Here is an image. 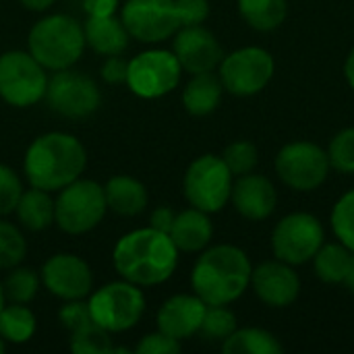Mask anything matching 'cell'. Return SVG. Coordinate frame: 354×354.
Masks as SVG:
<instances>
[{
  "instance_id": "44dd1931",
  "label": "cell",
  "mask_w": 354,
  "mask_h": 354,
  "mask_svg": "<svg viewBox=\"0 0 354 354\" xmlns=\"http://www.w3.org/2000/svg\"><path fill=\"white\" fill-rule=\"evenodd\" d=\"M85 44L102 56H118L129 48V31L116 15L110 17H87L83 23Z\"/></svg>"
},
{
  "instance_id": "7402d4cb",
  "label": "cell",
  "mask_w": 354,
  "mask_h": 354,
  "mask_svg": "<svg viewBox=\"0 0 354 354\" xmlns=\"http://www.w3.org/2000/svg\"><path fill=\"white\" fill-rule=\"evenodd\" d=\"M104 195H106L108 209L118 214V216H124V218H133V216L143 214L147 203H149V195H147L145 185L133 176H127V174L112 176L104 185Z\"/></svg>"
},
{
  "instance_id": "ffe728a7",
  "label": "cell",
  "mask_w": 354,
  "mask_h": 354,
  "mask_svg": "<svg viewBox=\"0 0 354 354\" xmlns=\"http://www.w3.org/2000/svg\"><path fill=\"white\" fill-rule=\"evenodd\" d=\"M170 239L183 253H201L214 236V224L209 220V214L191 207L174 216Z\"/></svg>"
},
{
  "instance_id": "603a6c76",
  "label": "cell",
  "mask_w": 354,
  "mask_h": 354,
  "mask_svg": "<svg viewBox=\"0 0 354 354\" xmlns=\"http://www.w3.org/2000/svg\"><path fill=\"white\" fill-rule=\"evenodd\" d=\"M222 93H224V85L220 77L214 75V71L199 73L193 75L183 89V106L193 116H207L220 106Z\"/></svg>"
},
{
  "instance_id": "30bf717a",
  "label": "cell",
  "mask_w": 354,
  "mask_h": 354,
  "mask_svg": "<svg viewBox=\"0 0 354 354\" xmlns=\"http://www.w3.org/2000/svg\"><path fill=\"white\" fill-rule=\"evenodd\" d=\"M183 66L170 50H145L129 60L127 85L143 100H158L174 91L180 83Z\"/></svg>"
},
{
  "instance_id": "f546056e",
  "label": "cell",
  "mask_w": 354,
  "mask_h": 354,
  "mask_svg": "<svg viewBox=\"0 0 354 354\" xmlns=\"http://www.w3.org/2000/svg\"><path fill=\"white\" fill-rule=\"evenodd\" d=\"M71 351L75 354H108L112 353V338L93 319L71 332Z\"/></svg>"
},
{
  "instance_id": "5b68a950",
  "label": "cell",
  "mask_w": 354,
  "mask_h": 354,
  "mask_svg": "<svg viewBox=\"0 0 354 354\" xmlns=\"http://www.w3.org/2000/svg\"><path fill=\"white\" fill-rule=\"evenodd\" d=\"M108 212L104 187L91 178H77L58 191L54 199V224L73 236L87 234Z\"/></svg>"
},
{
  "instance_id": "4dcf8cb0",
  "label": "cell",
  "mask_w": 354,
  "mask_h": 354,
  "mask_svg": "<svg viewBox=\"0 0 354 354\" xmlns=\"http://www.w3.org/2000/svg\"><path fill=\"white\" fill-rule=\"evenodd\" d=\"M236 330V315L226 305H207L199 334L209 342H224Z\"/></svg>"
},
{
  "instance_id": "f35d334b",
  "label": "cell",
  "mask_w": 354,
  "mask_h": 354,
  "mask_svg": "<svg viewBox=\"0 0 354 354\" xmlns=\"http://www.w3.org/2000/svg\"><path fill=\"white\" fill-rule=\"evenodd\" d=\"M176 10L180 17V25H201L209 17L207 0H176Z\"/></svg>"
},
{
  "instance_id": "bcb514c9",
  "label": "cell",
  "mask_w": 354,
  "mask_h": 354,
  "mask_svg": "<svg viewBox=\"0 0 354 354\" xmlns=\"http://www.w3.org/2000/svg\"><path fill=\"white\" fill-rule=\"evenodd\" d=\"M6 305V297H4V286H2V280H0V311L4 309Z\"/></svg>"
},
{
  "instance_id": "7bdbcfd3",
  "label": "cell",
  "mask_w": 354,
  "mask_h": 354,
  "mask_svg": "<svg viewBox=\"0 0 354 354\" xmlns=\"http://www.w3.org/2000/svg\"><path fill=\"white\" fill-rule=\"evenodd\" d=\"M27 10H33V12H44L48 10L56 0H19Z\"/></svg>"
},
{
  "instance_id": "836d02e7",
  "label": "cell",
  "mask_w": 354,
  "mask_h": 354,
  "mask_svg": "<svg viewBox=\"0 0 354 354\" xmlns=\"http://www.w3.org/2000/svg\"><path fill=\"white\" fill-rule=\"evenodd\" d=\"M222 160L228 166V170L232 172V176H243V174H249L255 170V166L259 162V151H257L255 143L241 139V141L230 143L224 149Z\"/></svg>"
},
{
  "instance_id": "f1b7e54d",
  "label": "cell",
  "mask_w": 354,
  "mask_h": 354,
  "mask_svg": "<svg viewBox=\"0 0 354 354\" xmlns=\"http://www.w3.org/2000/svg\"><path fill=\"white\" fill-rule=\"evenodd\" d=\"M39 284H41V278L33 270H29V268L17 266V268L8 270V276L2 282L6 303L29 305L37 297Z\"/></svg>"
},
{
  "instance_id": "b9f144b4",
  "label": "cell",
  "mask_w": 354,
  "mask_h": 354,
  "mask_svg": "<svg viewBox=\"0 0 354 354\" xmlns=\"http://www.w3.org/2000/svg\"><path fill=\"white\" fill-rule=\"evenodd\" d=\"M174 212L170 209V207H158V209H153V214H151V220H149V226L151 228H156V230H160V232H170V228H172V222H174Z\"/></svg>"
},
{
  "instance_id": "83f0119b",
  "label": "cell",
  "mask_w": 354,
  "mask_h": 354,
  "mask_svg": "<svg viewBox=\"0 0 354 354\" xmlns=\"http://www.w3.org/2000/svg\"><path fill=\"white\" fill-rule=\"evenodd\" d=\"M353 251L342 243H324L313 257L315 276L326 284H340L346 278Z\"/></svg>"
},
{
  "instance_id": "ac0fdd59",
  "label": "cell",
  "mask_w": 354,
  "mask_h": 354,
  "mask_svg": "<svg viewBox=\"0 0 354 354\" xmlns=\"http://www.w3.org/2000/svg\"><path fill=\"white\" fill-rule=\"evenodd\" d=\"M230 201L243 218L261 222L274 214L278 203V193L268 176L249 172L236 176V180L232 183Z\"/></svg>"
},
{
  "instance_id": "484cf974",
  "label": "cell",
  "mask_w": 354,
  "mask_h": 354,
  "mask_svg": "<svg viewBox=\"0 0 354 354\" xmlns=\"http://www.w3.org/2000/svg\"><path fill=\"white\" fill-rule=\"evenodd\" d=\"M37 330L35 313L27 305L6 303L0 311V338L6 344H25Z\"/></svg>"
},
{
  "instance_id": "d4e9b609",
  "label": "cell",
  "mask_w": 354,
  "mask_h": 354,
  "mask_svg": "<svg viewBox=\"0 0 354 354\" xmlns=\"http://www.w3.org/2000/svg\"><path fill=\"white\" fill-rule=\"evenodd\" d=\"M222 351L226 354H280L284 346L280 340L261 328H236L224 342Z\"/></svg>"
},
{
  "instance_id": "4fadbf2b",
  "label": "cell",
  "mask_w": 354,
  "mask_h": 354,
  "mask_svg": "<svg viewBox=\"0 0 354 354\" xmlns=\"http://www.w3.org/2000/svg\"><path fill=\"white\" fill-rule=\"evenodd\" d=\"M276 172L280 180L295 191H315L330 174L328 151L313 141L286 143L276 156Z\"/></svg>"
},
{
  "instance_id": "ab89813d",
  "label": "cell",
  "mask_w": 354,
  "mask_h": 354,
  "mask_svg": "<svg viewBox=\"0 0 354 354\" xmlns=\"http://www.w3.org/2000/svg\"><path fill=\"white\" fill-rule=\"evenodd\" d=\"M127 73H129V62L120 54L108 56L106 62L102 64V79L110 85L127 83Z\"/></svg>"
},
{
  "instance_id": "e575fe53",
  "label": "cell",
  "mask_w": 354,
  "mask_h": 354,
  "mask_svg": "<svg viewBox=\"0 0 354 354\" xmlns=\"http://www.w3.org/2000/svg\"><path fill=\"white\" fill-rule=\"evenodd\" d=\"M328 160L330 168L342 174H354V127L334 135L328 147Z\"/></svg>"
},
{
  "instance_id": "d6a6232c",
  "label": "cell",
  "mask_w": 354,
  "mask_h": 354,
  "mask_svg": "<svg viewBox=\"0 0 354 354\" xmlns=\"http://www.w3.org/2000/svg\"><path fill=\"white\" fill-rule=\"evenodd\" d=\"M332 228L336 239L354 251V189L344 193L332 209Z\"/></svg>"
},
{
  "instance_id": "d6986e66",
  "label": "cell",
  "mask_w": 354,
  "mask_h": 354,
  "mask_svg": "<svg viewBox=\"0 0 354 354\" xmlns=\"http://www.w3.org/2000/svg\"><path fill=\"white\" fill-rule=\"evenodd\" d=\"M207 305L197 295H174L158 311V330L174 340H187L199 334Z\"/></svg>"
},
{
  "instance_id": "52a82bcc",
  "label": "cell",
  "mask_w": 354,
  "mask_h": 354,
  "mask_svg": "<svg viewBox=\"0 0 354 354\" xmlns=\"http://www.w3.org/2000/svg\"><path fill=\"white\" fill-rule=\"evenodd\" d=\"M232 172L224 164L222 156L205 153L191 162L183 178V193L191 207L205 214L220 212L232 193Z\"/></svg>"
},
{
  "instance_id": "2e32d148",
  "label": "cell",
  "mask_w": 354,
  "mask_h": 354,
  "mask_svg": "<svg viewBox=\"0 0 354 354\" xmlns=\"http://www.w3.org/2000/svg\"><path fill=\"white\" fill-rule=\"evenodd\" d=\"M172 52L180 62L183 71L191 75L212 73L220 66L224 50L218 37L203 25H187L174 33Z\"/></svg>"
},
{
  "instance_id": "60d3db41",
  "label": "cell",
  "mask_w": 354,
  "mask_h": 354,
  "mask_svg": "<svg viewBox=\"0 0 354 354\" xmlns=\"http://www.w3.org/2000/svg\"><path fill=\"white\" fill-rule=\"evenodd\" d=\"M87 17H110L120 8V0H83Z\"/></svg>"
},
{
  "instance_id": "6da1fadb",
  "label": "cell",
  "mask_w": 354,
  "mask_h": 354,
  "mask_svg": "<svg viewBox=\"0 0 354 354\" xmlns=\"http://www.w3.org/2000/svg\"><path fill=\"white\" fill-rule=\"evenodd\" d=\"M178 249L168 232L151 226L137 228L118 239L112 253V263L122 280L141 288L164 284L172 278L178 266Z\"/></svg>"
},
{
  "instance_id": "8fae6325",
  "label": "cell",
  "mask_w": 354,
  "mask_h": 354,
  "mask_svg": "<svg viewBox=\"0 0 354 354\" xmlns=\"http://www.w3.org/2000/svg\"><path fill=\"white\" fill-rule=\"evenodd\" d=\"M324 243L326 232L322 222L307 212L284 216L272 232V249L276 259L290 266H303L311 261Z\"/></svg>"
},
{
  "instance_id": "8d00e7d4",
  "label": "cell",
  "mask_w": 354,
  "mask_h": 354,
  "mask_svg": "<svg viewBox=\"0 0 354 354\" xmlns=\"http://www.w3.org/2000/svg\"><path fill=\"white\" fill-rule=\"evenodd\" d=\"M178 351H180V342L160 330L145 334L135 348L137 354H176Z\"/></svg>"
},
{
  "instance_id": "f6af8a7d",
  "label": "cell",
  "mask_w": 354,
  "mask_h": 354,
  "mask_svg": "<svg viewBox=\"0 0 354 354\" xmlns=\"http://www.w3.org/2000/svg\"><path fill=\"white\" fill-rule=\"evenodd\" d=\"M344 284H346V288H348V290L354 295V251H353V257H351L348 272H346V278H344Z\"/></svg>"
},
{
  "instance_id": "4316f807",
  "label": "cell",
  "mask_w": 354,
  "mask_h": 354,
  "mask_svg": "<svg viewBox=\"0 0 354 354\" xmlns=\"http://www.w3.org/2000/svg\"><path fill=\"white\" fill-rule=\"evenodd\" d=\"M239 12L249 27L274 31L288 15V0H239Z\"/></svg>"
},
{
  "instance_id": "74e56055",
  "label": "cell",
  "mask_w": 354,
  "mask_h": 354,
  "mask_svg": "<svg viewBox=\"0 0 354 354\" xmlns=\"http://www.w3.org/2000/svg\"><path fill=\"white\" fill-rule=\"evenodd\" d=\"M58 319L62 324V328H66L68 332L79 330L81 326H85L87 322H91V313H89V305L81 301H66V305L60 307L58 311Z\"/></svg>"
},
{
  "instance_id": "ee69618b",
  "label": "cell",
  "mask_w": 354,
  "mask_h": 354,
  "mask_svg": "<svg viewBox=\"0 0 354 354\" xmlns=\"http://www.w3.org/2000/svg\"><path fill=\"white\" fill-rule=\"evenodd\" d=\"M344 77H346L348 85L354 89V48L348 52V56L344 60Z\"/></svg>"
},
{
  "instance_id": "7a4b0ae2",
  "label": "cell",
  "mask_w": 354,
  "mask_h": 354,
  "mask_svg": "<svg viewBox=\"0 0 354 354\" xmlns=\"http://www.w3.org/2000/svg\"><path fill=\"white\" fill-rule=\"evenodd\" d=\"M87 166L83 143L62 131L44 133L31 141L23 158V172L31 187L58 193L73 180L81 178Z\"/></svg>"
},
{
  "instance_id": "8992f818",
  "label": "cell",
  "mask_w": 354,
  "mask_h": 354,
  "mask_svg": "<svg viewBox=\"0 0 354 354\" xmlns=\"http://www.w3.org/2000/svg\"><path fill=\"white\" fill-rule=\"evenodd\" d=\"M89 313L97 326L110 334L133 330L145 313V295L141 286L129 280H116L100 286L89 297Z\"/></svg>"
},
{
  "instance_id": "9a60e30c",
  "label": "cell",
  "mask_w": 354,
  "mask_h": 354,
  "mask_svg": "<svg viewBox=\"0 0 354 354\" xmlns=\"http://www.w3.org/2000/svg\"><path fill=\"white\" fill-rule=\"evenodd\" d=\"M41 284L54 297L66 301H81L91 295L93 274L87 261L73 253H56L41 268Z\"/></svg>"
},
{
  "instance_id": "d590c367",
  "label": "cell",
  "mask_w": 354,
  "mask_h": 354,
  "mask_svg": "<svg viewBox=\"0 0 354 354\" xmlns=\"http://www.w3.org/2000/svg\"><path fill=\"white\" fill-rule=\"evenodd\" d=\"M23 195V183L19 174L6 166L0 164V216H8L17 209V203Z\"/></svg>"
},
{
  "instance_id": "1f68e13d",
  "label": "cell",
  "mask_w": 354,
  "mask_h": 354,
  "mask_svg": "<svg viewBox=\"0 0 354 354\" xmlns=\"http://www.w3.org/2000/svg\"><path fill=\"white\" fill-rule=\"evenodd\" d=\"M27 255V243L23 232L6 222L0 220V270H12L21 266Z\"/></svg>"
},
{
  "instance_id": "ba28073f",
  "label": "cell",
  "mask_w": 354,
  "mask_h": 354,
  "mask_svg": "<svg viewBox=\"0 0 354 354\" xmlns=\"http://www.w3.org/2000/svg\"><path fill=\"white\" fill-rule=\"evenodd\" d=\"M46 68L29 54V50H8L0 54V97L15 108L35 106L46 97Z\"/></svg>"
},
{
  "instance_id": "9c48e42d",
  "label": "cell",
  "mask_w": 354,
  "mask_h": 354,
  "mask_svg": "<svg viewBox=\"0 0 354 354\" xmlns=\"http://www.w3.org/2000/svg\"><path fill=\"white\" fill-rule=\"evenodd\" d=\"M276 71L274 56L259 46L239 48L226 54L218 66V77L224 85V91L236 97L257 95L268 87Z\"/></svg>"
},
{
  "instance_id": "5bb4252c",
  "label": "cell",
  "mask_w": 354,
  "mask_h": 354,
  "mask_svg": "<svg viewBox=\"0 0 354 354\" xmlns=\"http://www.w3.org/2000/svg\"><path fill=\"white\" fill-rule=\"evenodd\" d=\"M120 19L129 35L141 44L166 41L183 27L176 0H127Z\"/></svg>"
},
{
  "instance_id": "277c9868",
  "label": "cell",
  "mask_w": 354,
  "mask_h": 354,
  "mask_svg": "<svg viewBox=\"0 0 354 354\" xmlns=\"http://www.w3.org/2000/svg\"><path fill=\"white\" fill-rule=\"evenodd\" d=\"M83 25L62 12L41 17L27 35L29 54L46 71H64L79 62L85 50Z\"/></svg>"
},
{
  "instance_id": "7dc6e473",
  "label": "cell",
  "mask_w": 354,
  "mask_h": 354,
  "mask_svg": "<svg viewBox=\"0 0 354 354\" xmlns=\"http://www.w3.org/2000/svg\"><path fill=\"white\" fill-rule=\"evenodd\" d=\"M4 351H6V342H4V340L0 338V354L4 353Z\"/></svg>"
},
{
  "instance_id": "3957f363",
  "label": "cell",
  "mask_w": 354,
  "mask_h": 354,
  "mask_svg": "<svg viewBox=\"0 0 354 354\" xmlns=\"http://www.w3.org/2000/svg\"><path fill=\"white\" fill-rule=\"evenodd\" d=\"M253 266L247 253L234 245L205 247L191 272L193 292L205 305H230L251 284Z\"/></svg>"
},
{
  "instance_id": "cb8c5ba5",
  "label": "cell",
  "mask_w": 354,
  "mask_h": 354,
  "mask_svg": "<svg viewBox=\"0 0 354 354\" xmlns=\"http://www.w3.org/2000/svg\"><path fill=\"white\" fill-rule=\"evenodd\" d=\"M15 214L23 228L31 232H41L54 224V199L48 191L31 187L23 191Z\"/></svg>"
},
{
  "instance_id": "7c38bea8",
  "label": "cell",
  "mask_w": 354,
  "mask_h": 354,
  "mask_svg": "<svg viewBox=\"0 0 354 354\" xmlns=\"http://www.w3.org/2000/svg\"><path fill=\"white\" fill-rule=\"evenodd\" d=\"M56 114L64 118H87L91 116L100 104H102V93L97 83L89 77L83 75L81 71L64 68V71H54V75L48 79V89L44 97Z\"/></svg>"
},
{
  "instance_id": "e0dca14e",
  "label": "cell",
  "mask_w": 354,
  "mask_h": 354,
  "mask_svg": "<svg viewBox=\"0 0 354 354\" xmlns=\"http://www.w3.org/2000/svg\"><path fill=\"white\" fill-rule=\"evenodd\" d=\"M255 297L274 309L290 307L301 292V278L292 270L290 263H284L280 259L266 261L257 266L251 274V284Z\"/></svg>"
}]
</instances>
